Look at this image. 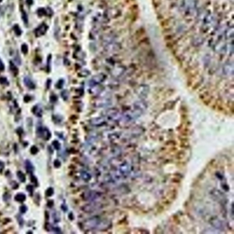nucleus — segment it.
<instances>
[{"label": "nucleus", "instance_id": "obj_1", "mask_svg": "<svg viewBox=\"0 0 234 234\" xmlns=\"http://www.w3.org/2000/svg\"><path fill=\"white\" fill-rule=\"evenodd\" d=\"M121 116L119 112L116 109H109L106 113L104 118L109 121H119L121 119Z\"/></svg>", "mask_w": 234, "mask_h": 234}, {"label": "nucleus", "instance_id": "obj_2", "mask_svg": "<svg viewBox=\"0 0 234 234\" xmlns=\"http://www.w3.org/2000/svg\"><path fill=\"white\" fill-rule=\"evenodd\" d=\"M103 80H104V77L102 75H96L91 79L90 82V84L91 86L96 85L101 83L102 81H103Z\"/></svg>", "mask_w": 234, "mask_h": 234}, {"label": "nucleus", "instance_id": "obj_3", "mask_svg": "<svg viewBox=\"0 0 234 234\" xmlns=\"http://www.w3.org/2000/svg\"><path fill=\"white\" fill-rule=\"evenodd\" d=\"M106 119L104 117L94 118L91 121V124L94 126H102L105 123Z\"/></svg>", "mask_w": 234, "mask_h": 234}, {"label": "nucleus", "instance_id": "obj_4", "mask_svg": "<svg viewBox=\"0 0 234 234\" xmlns=\"http://www.w3.org/2000/svg\"><path fill=\"white\" fill-rule=\"evenodd\" d=\"M15 200L19 202L24 201L26 199V196L23 194H20L17 195L15 197Z\"/></svg>", "mask_w": 234, "mask_h": 234}, {"label": "nucleus", "instance_id": "obj_5", "mask_svg": "<svg viewBox=\"0 0 234 234\" xmlns=\"http://www.w3.org/2000/svg\"><path fill=\"white\" fill-rule=\"evenodd\" d=\"M26 167L27 171L29 173H31L33 170V167L32 164L29 161H27L26 162Z\"/></svg>", "mask_w": 234, "mask_h": 234}, {"label": "nucleus", "instance_id": "obj_6", "mask_svg": "<svg viewBox=\"0 0 234 234\" xmlns=\"http://www.w3.org/2000/svg\"><path fill=\"white\" fill-rule=\"evenodd\" d=\"M18 177L19 178V180L21 181V182H25L26 178H25L24 174L22 173V172H18Z\"/></svg>", "mask_w": 234, "mask_h": 234}, {"label": "nucleus", "instance_id": "obj_7", "mask_svg": "<svg viewBox=\"0 0 234 234\" xmlns=\"http://www.w3.org/2000/svg\"><path fill=\"white\" fill-rule=\"evenodd\" d=\"M25 81L28 82V83H25L28 86H29H29H30H30H33V83H32V82H31V80L29 79V78H26L25 79Z\"/></svg>", "mask_w": 234, "mask_h": 234}, {"label": "nucleus", "instance_id": "obj_8", "mask_svg": "<svg viewBox=\"0 0 234 234\" xmlns=\"http://www.w3.org/2000/svg\"><path fill=\"white\" fill-rule=\"evenodd\" d=\"M31 151L33 154H35L37 152V149L36 147H33L31 148Z\"/></svg>", "mask_w": 234, "mask_h": 234}, {"label": "nucleus", "instance_id": "obj_9", "mask_svg": "<svg viewBox=\"0 0 234 234\" xmlns=\"http://www.w3.org/2000/svg\"><path fill=\"white\" fill-rule=\"evenodd\" d=\"M3 168H4V164H3V163L0 162V172L2 171Z\"/></svg>", "mask_w": 234, "mask_h": 234}, {"label": "nucleus", "instance_id": "obj_10", "mask_svg": "<svg viewBox=\"0 0 234 234\" xmlns=\"http://www.w3.org/2000/svg\"><path fill=\"white\" fill-rule=\"evenodd\" d=\"M21 211L23 212V213L25 212L26 211V207L24 206L22 207V208H21Z\"/></svg>", "mask_w": 234, "mask_h": 234}]
</instances>
